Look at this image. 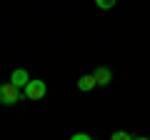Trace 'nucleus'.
Wrapping results in <instances>:
<instances>
[{
  "label": "nucleus",
  "instance_id": "3",
  "mask_svg": "<svg viewBox=\"0 0 150 140\" xmlns=\"http://www.w3.org/2000/svg\"><path fill=\"white\" fill-rule=\"evenodd\" d=\"M8 83H13L15 88H25L28 83H30V75H28V70L18 68V70H13V75H10V80H8Z\"/></svg>",
  "mask_w": 150,
  "mask_h": 140
},
{
  "label": "nucleus",
  "instance_id": "4",
  "mask_svg": "<svg viewBox=\"0 0 150 140\" xmlns=\"http://www.w3.org/2000/svg\"><path fill=\"white\" fill-rule=\"evenodd\" d=\"M93 75H95V83H98V85H108V83L112 80L110 68H105V65H103V68H98L95 73H93Z\"/></svg>",
  "mask_w": 150,
  "mask_h": 140
},
{
  "label": "nucleus",
  "instance_id": "6",
  "mask_svg": "<svg viewBox=\"0 0 150 140\" xmlns=\"http://www.w3.org/2000/svg\"><path fill=\"white\" fill-rule=\"evenodd\" d=\"M110 140H133V135L125 133V130H115V133L110 135Z\"/></svg>",
  "mask_w": 150,
  "mask_h": 140
},
{
  "label": "nucleus",
  "instance_id": "7",
  "mask_svg": "<svg viewBox=\"0 0 150 140\" xmlns=\"http://www.w3.org/2000/svg\"><path fill=\"white\" fill-rule=\"evenodd\" d=\"M95 5L100 10H110V8H115V0H95Z\"/></svg>",
  "mask_w": 150,
  "mask_h": 140
},
{
  "label": "nucleus",
  "instance_id": "8",
  "mask_svg": "<svg viewBox=\"0 0 150 140\" xmlns=\"http://www.w3.org/2000/svg\"><path fill=\"white\" fill-rule=\"evenodd\" d=\"M70 140H93V138H90L88 133H75V135H73Z\"/></svg>",
  "mask_w": 150,
  "mask_h": 140
},
{
  "label": "nucleus",
  "instance_id": "5",
  "mask_svg": "<svg viewBox=\"0 0 150 140\" xmlns=\"http://www.w3.org/2000/svg\"><path fill=\"white\" fill-rule=\"evenodd\" d=\"M95 85H98V83H95V75H93V73H90V75H83L80 80H78V90H83V93H90Z\"/></svg>",
  "mask_w": 150,
  "mask_h": 140
},
{
  "label": "nucleus",
  "instance_id": "9",
  "mask_svg": "<svg viewBox=\"0 0 150 140\" xmlns=\"http://www.w3.org/2000/svg\"><path fill=\"white\" fill-rule=\"evenodd\" d=\"M133 140H150V138H133Z\"/></svg>",
  "mask_w": 150,
  "mask_h": 140
},
{
  "label": "nucleus",
  "instance_id": "1",
  "mask_svg": "<svg viewBox=\"0 0 150 140\" xmlns=\"http://www.w3.org/2000/svg\"><path fill=\"white\" fill-rule=\"evenodd\" d=\"M18 100H23L20 88H15L13 83H3L0 85V105H15Z\"/></svg>",
  "mask_w": 150,
  "mask_h": 140
},
{
  "label": "nucleus",
  "instance_id": "2",
  "mask_svg": "<svg viewBox=\"0 0 150 140\" xmlns=\"http://www.w3.org/2000/svg\"><path fill=\"white\" fill-rule=\"evenodd\" d=\"M23 90H25V98H28V100H43L45 93H48V88H45L43 80H30Z\"/></svg>",
  "mask_w": 150,
  "mask_h": 140
}]
</instances>
